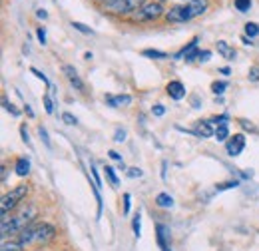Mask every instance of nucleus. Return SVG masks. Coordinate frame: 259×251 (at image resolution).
<instances>
[{"label": "nucleus", "instance_id": "473e14b6", "mask_svg": "<svg viewBox=\"0 0 259 251\" xmlns=\"http://www.w3.org/2000/svg\"><path fill=\"white\" fill-rule=\"evenodd\" d=\"M20 136H22V140H24L28 146H32V142H30V136H28V130H26V126H20Z\"/></svg>", "mask_w": 259, "mask_h": 251}, {"label": "nucleus", "instance_id": "a19ab883", "mask_svg": "<svg viewBox=\"0 0 259 251\" xmlns=\"http://www.w3.org/2000/svg\"><path fill=\"white\" fill-rule=\"evenodd\" d=\"M152 112H154L156 116H163V114H165V108H163L162 104H158V106H154V108H152Z\"/></svg>", "mask_w": 259, "mask_h": 251}, {"label": "nucleus", "instance_id": "f3484780", "mask_svg": "<svg viewBox=\"0 0 259 251\" xmlns=\"http://www.w3.org/2000/svg\"><path fill=\"white\" fill-rule=\"evenodd\" d=\"M215 138H218V142L229 140V128H227V124H220L215 128Z\"/></svg>", "mask_w": 259, "mask_h": 251}, {"label": "nucleus", "instance_id": "1a4fd4ad", "mask_svg": "<svg viewBox=\"0 0 259 251\" xmlns=\"http://www.w3.org/2000/svg\"><path fill=\"white\" fill-rule=\"evenodd\" d=\"M199 48H197V38H194L180 54H176V58H184L186 62H194V60H197V56H199Z\"/></svg>", "mask_w": 259, "mask_h": 251}, {"label": "nucleus", "instance_id": "79ce46f5", "mask_svg": "<svg viewBox=\"0 0 259 251\" xmlns=\"http://www.w3.org/2000/svg\"><path fill=\"white\" fill-rule=\"evenodd\" d=\"M36 18H40V20H46V18H48V12H46L44 8H38V10H36Z\"/></svg>", "mask_w": 259, "mask_h": 251}, {"label": "nucleus", "instance_id": "72a5a7b5", "mask_svg": "<svg viewBox=\"0 0 259 251\" xmlns=\"http://www.w3.org/2000/svg\"><path fill=\"white\" fill-rule=\"evenodd\" d=\"M2 104H4V108H6V110H8L10 114H12V116H18V110H16V108H14L12 104H8V100H6V98L2 100Z\"/></svg>", "mask_w": 259, "mask_h": 251}, {"label": "nucleus", "instance_id": "9d476101", "mask_svg": "<svg viewBox=\"0 0 259 251\" xmlns=\"http://www.w3.org/2000/svg\"><path fill=\"white\" fill-rule=\"evenodd\" d=\"M165 92H167L169 98H174V100H182V98H186V86L182 82H178V80H171L165 86Z\"/></svg>", "mask_w": 259, "mask_h": 251}, {"label": "nucleus", "instance_id": "20e7f679", "mask_svg": "<svg viewBox=\"0 0 259 251\" xmlns=\"http://www.w3.org/2000/svg\"><path fill=\"white\" fill-rule=\"evenodd\" d=\"M142 6H146V0H110V2H104V12L130 14V12H138Z\"/></svg>", "mask_w": 259, "mask_h": 251}, {"label": "nucleus", "instance_id": "423d86ee", "mask_svg": "<svg viewBox=\"0 0 259 251\" xmlns=\"http://www.w3.org/2000/svg\"><path fill=\"white\" fill-rule=\"evenodd\" d=\"M160 16H165L162 4H160V2H152V4L142 6L138 12H134V14H132V20H134V22H154V20H158Z\"/></svg>", "mask_w": 259, "mask_h": 251}, {"label": "nucleus", "instance_id": "cd10ccee", "mask_svg": "<svg viewBox=\"0 0 259 251\" xmlns=\"http://www.w3.org/2000/svg\"><path fill=\"white\" fill-rule=\"evenodd\" d=\"M36 38H38V42L44 46L46 44V28L44 26H40V28H36Z\"/></svg>", "mask_w": 259, "mask_h": 251}, {"label": "nucleus", "instance_id": "4be33fe9", "mask_svg": "<svg viewBox=\"0 0 259 251\" xmlns=\"http://www.w3.org/2000/svg\"><path fill=\"white\" fill-rule=\"evenodd\" d=\"M142 54H144L146 58H158V60L167 58V54H165V52H160V50H144Z\"/></svg>", "mask_w": 259, "mask_h": 251}, {"label": "nucleus", "instance_id": "f8f14e48", "mask_svg": "<svg viewBox=\"0 0 259 251\" xmlns=\"http://www.w3.org/2000/svg\"><path fill=\"white\" fill-rule=\"evenodd\" d=\"M104 100H106V104H110L112 108H122V106H130V104H132V96H128V94L106 96Z\"/></svg>", "mask_w": 259, "mask_h": 251}, {"label": "nucleus", "instance_id": "49530a36", "mask_svg": "<svg viewBox=\"0 0 259 251\" xmlns=\"http://www.w3.org/2000/svg\"><path fill=\"white\" fill-rule=\"evenodd\" d=\"M163 251H169V249H163Z\"/></svg>", "mask_w": 259, "mask_h": 251}, {"label": "nucleus", "instance_id": "f257e3e1", "mask_svg": "<svg viewBox=\"0 0 259 251\" xmlns=\"http://www.w3.org/2000/svg\"><path fill=\"white\" fill-rule=\"evenodd\" d=\"M36 214H38L36 205L26 203V205H22L12 218L4 216V218H2V225H0L2 239L10 237V235H14V233H18V231H24V229L32 223V220H36Z\"/></svg>", "mask_w": 259, "mask_h": 251}, {"label": "nucleus", "instance_id": "58836bf2", "mask_svg": "<svg viewBox=\"0 0 259 251\" xmlns=\"http://www.w3.org/2000/svg\"><path fill=\"white\" fill-rule=\"evenodd\" d=\"M239 124L243 126L245 130H249V132H257V128L251 124V122H247V120H239Z\"/></svg>", "mask_w": 259, "mask_h": 251}, {"label": "nucleus", "instance_id": "2eb2a0df", "mask_svg": "<svg viewBox=\"0 0 259 251\" xmlns=\"http://www.w3.org/2000/svg\"><path fill=\"white\" fill-rule=\"evenodd\" d=\"M218 52H220L224 58H229V60H233V58H235V50H233L227 42H224V40H220V42H218Z\"/></svg>", "mask_w": 259, "mask_h": 251}, {"label": "nucleus", "instance_id": "ddd939ff", "mask_svg": "<svg viewBox=\"0 0 259 251\" xmlns=\"http://www.w3.org/2000/svg\"><path fill=\"white\" fill-rule=\"evenodd\" d=\"M156 231H158V245H160L162 249H169V247H167V241H169V229L160 223V225L156 227Z\"/></svg>", "mask_w": 259, "mask_h": 251}, {"label": "nucleus", "instance_id": "b1692460", "mask_svg": "<svg viewBox=\"0 0 259 251\" xmlns=\"http://www.w3.org/2000/svg\"><path fill=\"white\" fill-rule=\"evenodd\" d=\"M132 227H134V233H136V237H140V233H142V216H140V212L136 214V218H134V223H132Z\"/></svg>", "mask_w": 259, "mask_h": 251}, {"label": "nucleus", "instance_id": "e433bc0d", "mask_svg": "<svg viewBox=\"0 0 259 251\" xmlns=\"http://www.w3.org/2000/svg\"><path fill=\"white\" fill-rule=\"evenodd\" d=\"M209 58H211V52H209V50H203V52H199V56H197L199 62H207Z\"/></svg>", "mask_w": 259, "mask_h": 251}, {"label": "nucleus", "instance_id": "aec40b11", "mask_svg": "<svg viewBox=\"0 0 259 251\" xmlns=\"http://www.w3.org/2000/svg\"><path fill=\"white\" fill-rule=\"evenodd\" d=\"M22 249H24V245H22L20 241H10V243H8V241L4 239V243H2V251H22Z\"/></svg>", "mask_w": 259, "mask_h": 251}, {"label": "nucleus", "instance_id": "412c9836", "mask_svg": "<svg viewBox=\"0 0 259 251\" xmlns=\"http://www.w3.org/2000/svg\"><path fill=\"white\" fill-rule=\"evenodd\" d=\"M245 36H249V38L259 36V24H255V22H247V24H245Z\"/></svg>", "mask_w": 259, "mask_h": 251}, {"label": "nucleus", "instance_id": "c85d7f7f", "mask_svg": "<svg viewBox=\"0 0 259 251\" xmlns=\"http://www.w3.org/2000/svg\"><path fill=\"white\" fill-rule=\"evenodd\" d=\"M62 120H64L68 126H76V124H78V118H76V116H72L70 112H64V114H62Z\"/></svg>", "mask_w": 259, "mask_h": 251}, {"label": "nucleus", "instance_id": "ea45409f", "mask_svg": "<svg viewBox=\"0 0 259 251\" xmlns=\"http://www.w3.org/2000/svg\"><path fill=\"white\" fill-rule=\"evenodd\" d=\"M130 193H124V216H128L130 214Z\"/></svg>", "mask_w": 259, "mask_h": 251}, {"label": "nucleus", "instance_id": "a18cd8bd", "mask_svg": "<svg viewBox=\"0 0 259 251\" xmlns=\"http://www.w3.org/2000/svg\"><path fill=\"white\" fill-rule=\"evenodd\" d=\"M102 2H110V0H102Z\"/></svg>", "mask_w": 259, "mask_h": 251}, {"label": "nucleus", "instance_id": "bb28decb", "mask_svg": "<svg viewBox=\"0 0 259 251\" xmlns=\"http://www.w3.org/2000/svg\"><path fill=\"white\" fill-rule=\"evenodd\" d=\"M126 140V130H122V128H118L116 132H114V142H118V144H122Z\"/></svg>", "mask_w": 259, "mask_h": 251}, {"label": "nucleus", "instance_id": "9b49d317", "mask_svg": "<svg viewBox=\"0 0 259 251\" xmlns=\"http://www.w3.org/2000/svg\"><path fill=\"white\" fill-rule=\"evenodd\" d=\"M62 72H64V74H66V78H68V82H70V84H72V86H74L76 90H80V92H84V82L80 80V76H78V72H76V70H74L72 66H68V64H66L64 68H62Z\"/></svg>", "mask_w": 259, "mask_h": 251}, {"label": "nucleus", "instance_id": "4c0bfd02", "mask_svg": "<svg viewBox=\"0 0 259 251\" xmlns=\"http://www.w3.org/2000/svg\"><path fill=\"white\" fill-rule=\"evenodd\" d=\"M108 156L112 157V159H114V161H118V163H120V165H124V161H122V156H120V154H118V152H114V150H110V152H108Z\"/></svg>", "mask_w": 259, "mask_h": 251}, {"label": "nucleus", "instance_id": "393cba45", "mask_svg": "<svg viewBox=\"0 0 259 251\" xmlns=\"http://www.w3.org/2000/svg\"><path fill=\"white\" fill-rule=\"evenodd\" d=\"M226 88H227V82H213V84H211V92H213L215 96L224 94Z\"/></svg>", "mask_w": 259, "mask_h": 251}, {"label": "nucleus", "instance_id": "f704fd0d", "mask_svg": "<svg viewBox=\"0 0 259 251\" xmlns=\"http://www.w3.org/2000/svg\"><path fill=\"white\" fill-rule=\"evenodd\" d=\"M142 174H144V172H142L140 168H130L128 170V178H142Z\"/></svg>", "mask_w": 259, "mask_h": 251}, {"label": "nucleus", "instance_id": "37998d69", "mask_svg": "<svg viewBox=\"0 0 259 251\" xmlns=\"http://www.w3.org/2000/svg\"><path fill=\"white\" fill-rule=\"evenodd\" d=\"M192 102H194V106H195V108H199V100H197L195 96H194V98H192Z\"/></svg>", "mask_w": 259, "mask_h": 251}, {"label": "nucleus", "instance_id": "6ab92c4d", "mask_svg": "<svg viewBox=\"0 0 259 251\" xmlns=\"http://www.w3.org/2000/svg\"><path fill=\"white\" fill-rule=\"evenodd\" d=\"M251 4H253V0H235V2H233L235 10H239V12H249Z\"/></svg>", "mask_w": 259, "mask_h": 251}, {"label": "nucleus", "instance_id": "7c9ffc66", "mask_svg": "<svg viewBox=\"0 0 259 251\" xmlns=\"http://www.w3.org/2000/svg\"><path fill=\"white\" fill-rule=\"evenodd\" d=\"M251 82H257L259 80V66H253L251 70H249V76H247Z\"/></svg>", "mask_w": 259, "mask_h": 251}, {"label": "nucleus", "instance_id": "c03bdc74", "mask_svg": "<svg viewBox=\"0 0 259 251\" xmlns=\"http://www.w3.org/2000/svg\"><path fill=\"white\" fill-rule=\"evenodd\" d=\"M182 2H184V4H186V2H192V0H182Z\"/></svg>", "mask_w": 259, "mask_h": 251}, {"label": "nucleus", "instance_id": "f03ea898", "mask_svg": "<svg viewBox=\"0 0 259 251\" xmlns=\"http://www.w3.org/2000/svg\"><path fill=\"white\" fill-rule=\"evenodd\" d=\"M56 237V229L50 223H30L24 231H20L18 241L24 247H32V245H46Z\"/></svg>", "mask_w": 259, "mask_h": 251}, {"label": "nucleus", "instance_id": "2f4dec72", "mask_svg": "<svg viewBox=\"0 0 259 251\" xmlns=\"http://www.w3.org/2000/svg\"><path fill=\"white\" fill-rule=\"evenodd\" d=\"M44 106H46V114H52L54 112V104H52L50 96H44Z\"/></svg>", "mask_w": 259, "mask_h": 251}, {"label": "nucleus", "instance_id": "c756f323", "mask_svg": "<svg viewBox=\"0 0 259 251\" xmlns=\"http://www.w3.org/2000/svg\"><path fill=\"white\" fill-rule=\"evenodd\" d=\"M30 72H32V74H34V76H36V78H38V80H42V82H44L46 86H50V82H48V78H46V76H44V74H42L40 70H36V68H30Z\"/></svg>", "mask_w": 259, "mask_h": 251}, {"label": "nucleus", "instance_id": "39448f33", "mask_svg": "<svg viewBox=\"0 0 259 251\" xmlns=\"http://www.w3.org/2000/svg\"><path fill=\"white\" fill-rule=\"evenodd\" d=\"M26 193H28V186H18V188H14L12 191L4 193V195H2V203H0L2 218H4V216H8V212H10V210H14V207H16V205L26 197Z\"/></svg>", "mask_w": 259, "mask_h": 251}, {"label": "nucleus", "instance_id": "4468645a", "mask_svg": "<svg viewBox=\"0 0 259 251\" xmlns=\"http://www.w3.org/2000/svg\"><path fill=\"white\" fill-rule=\"evenodd\" d=\"M14 170H16V174H18L20 178L28 176V174H30V159H28V157H18Z\"/></svg>", "mask_w": 259, "mask_h": 251}, {"label": "nucleus", "instance_id": "7ed1b4c3", "mask_svg": "<svg viewBox=\"0 0 259 251\" xmlns=\"http://www.w3.org/2000/svg\"><path fill=\"white\" fill-rule=\"evenodd\" d=\"M207 8H209L207 0H192V2H186V4H178V6H171L165 12V20L167 22H176V24L190 22V20H194L195 16H201Z\"/></svg>", "mask_w": 259, "mask_h": 251}, {"label": "nucleus", "instance_id": "5701e85b", "mask_svg": "<svg viewBox=\"0 0 259 251\" xmlns=\"http://www.w3.org/2000/svg\"><path fill=\"white\" fill-rule=\"evenodd\" d=\"M72 28L78 32H82V34H88V36L94 34V30H92L90 26H86V24H82V22H72Z\"/></svg>", "mask_w": 259, "mask_h": 251}, {"label": "nucleus", "instance_id": "0eeeda50", "mask_svg": "<svg viewBox=\"0 0 259 251\" xmlns=\"http://www.w3.org/2000/svg\"><path fill=\"white\" fill-rule=\"evenodd\" d=\"M243 148H245V136H243V134H235V136H231L226 144L227 154H229L231 157L239 156V154L243 152Z\"/></svg>", "mask_w": 259, "mask_h": 251}, {"label": "nucleus", "instance_id": "a878e982", "mask_svg": "<svg viewBox=\"0 0 259 251\" xmlns=\"http://www.w3.org/2000/svg\"><path fill=\"white\" fill-rule=\"evenodd\" d=\"M38 136L42 138V142L46 144V148H52V142H50V138H48V132H46V128H44V126H40V128H38Z\"/></svg>", "mask_w": 259, "mask_h": 251}, {"label": "nucleus", "instance_id": "c9c22d12", "mask_svg": "<svg viewBox=\"0 0 259 251\" xmlns=\"http://www.w3.org/2000/svg\"><path fill=\"white\" fill-rule=\"evenodd\" d=\"M235 186H237V182H227V184H218V186H215V189H218V191H224V189L235 188Z\"/></svg>", "mask_w": 259, "mask_h": 251}, {"label": "nucleus", "instance_id": "a211bd4d", "mask_svg": "<svg viewBox=\"0 0 259 251\" xmlns=\"http://www.w3.org/2000/svg\"><path fill=\"white\" fill-rule=\"evenodd\" d=\"M104 172H106L108 182H110L114 188H118V186H120V180H118V176H116V170H114V168H110V165H106V168H104Z\"/></svg>", "mask_w": 259, "mask_h": 251}, {"label": "nucleus", "instance_id": "dca6fc26", "mask_svg": "<svg viewBox=\"0 0 259 251\" xmlns=\"http://www.w3.org/2000/svg\"><path fill=\"white\" fill-rule=\"evenodd\" d=\"M156 203H158L160 207H163V210L174 207V197L167 195V193H160V195H156Z\"/></svg>", "mask_w": 259, "mask_h": 251}, {"label": "nucleus", "instance_id": "6e6552de", "mask_svg": "<svg viewBox=\"0 0 259 251\" xmlns=\"http://www.w3.org/2000/svg\"><path fill=\"white\" fill-rule=\"evenodd\" d=\"M194 134L197 138H211V136H215L213 122L211 120H199V122H195Z\"/></svg>", "mask_w": 259, "mask_h": 251}]
</instances>
